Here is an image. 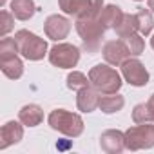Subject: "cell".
<instances>
[{
  "mask_svg": "<svg viewBox=\"0 0 154 154\" xmlns=\"http://www.w3.org/2000/svg\"><path fill=\"white\" fill-rule=\"evenodd\" d=\"M74 29L82 38V47L84 51H87L89 54H94L100 51L102 47V40L105 35V27L98 18H76L74 22Z\"/></svg>",
  "mask_w": 154,
  "mask_h": 154,
  "instance_id": "6da1fadb",
  "label": "cell"
},
{
  "mask_svg": "<svg viewBox=\"0 0 154 154\" xmlns=\"http://www.w3.org/2000/svg\"><path fill=\"white\" fill-rule=\"evenodd\" d=\"M89 82L91 87L96 89L100 94H111L118 93L123 85L120 72L111 67V63H98L89 71Z\"/></svg>",
  "mask_w": 154,
  "mask_h": 154,
  "instance_id": "7a4b0ae2",
  "label": "cell"
},
{
  "mask_svg": "<svg viewBox=\"0 0 154 154\" xmlns=\"http://www.w3.org/2000/svg\"><path fill=\"white\" fill-rule=\"evenodd\" d=\"M47 123L53 131H58L60 134L67 138H78L84 132V120L80 114L65 111V109H54L47 116Z\"/></svg>",
  "mask_w": 154,
  "mask_h": 154,
  "instance_id": "3957f363",
  "label": "cell"
},
{
  "mask_svg": "<svg viewBox=\"0 0 154 154\" xmlns=\"http://www.w3.org/2000/svg\"><path fill=\"white\" fill-rule=\"evenodd\" d=\"M15 42L18 47V53L31 62H38L42 60L47 53V42L40 36H36L35 33L27 31V29H20L15 33Z\"/></svg>",
  "mask_w": 154,
  "mask_h": 154,
  "instance_id": "277c9868",
  "label": "cell"
},
{
  "mask_svg": "<svg viewBox=\"0 0 154 154\" xmlns=\"http://www.w3.org/2000/svg\"><path fill=\"white\" fill-rule=\"evenodd\" d=\"M60 9L74 18H98L103 9V0H58Z\"/></svg>",
  "mask_w": 154,
  "mask_h": 154,
  "instance_id": "5b68a950",
  "label": "cell"
},
{
  "mask_svg": "<svg viewBox=\"0 0 154 154\" xmlns=\"http://www.w3.org/2000/svg\"><path fill=\"white\" fill-rule=\"evenodd\" d=\"M154 147V125L149 123H136L125 131V149L129 150H141Z\"/></svg>",
  "mask_w": 154,
  "mask_h": 154,
  "instance_id": "8992f818",
  "label": "cell"
},
{
  "mask_svg": "<svg viewBox=\"0 0 154 154\" xmlns=\"http://www.w3.org/2000/svg\"><path fill=\"white\" fill-rule=\"evenodd\" d=\"M49 62L58 69H72L80 62V49L74 44H56L49 49Z\"/></svg>",
  "mask_w": 154,
  "mask_h": 154,
  "instance_id": "52a82bcc",
  "label": "cell"
},
{
  "mask_svg": "<svg viewBox=\"0 0 154 154\" xmlns=\"http://www.w3.org/2000/svg\"><path fill=\"white\" fill-rule=\"evenodd\" d=\"M120 67H122V76L127 84H131L134 87H143L149 84V71L138 60V56L127 58Z\"/></svg>",
  "mask_w": 154,
  "mask_h": 154,
  "instance_id": "ba28073f",
  "label": "cell"
},
{
  "mask_svg": "<svg viewBox=\"0 0 154 154\" xmlns=\"http://www.w3.org/2000/svg\"><path fill=\"white\" fill-rule=\"evenodd\" d=\"M45 36L53 42H62L71 31V20L63 15H49L44 22Z\"/></svg>",
  "mask_w": 154,
  "mask_h": 154,
  "instance_id": "9c48e42d",
  "label": "cell"
},
{
  "mask_svg": "<svg viewBox=\"0 0 154 154\" xmlns=\"http://www.w3.org/2000/svg\"><path fill=\"white\" fill-rule=\"evenodd\" d=\"M102 54L105 58L107 63L111 65H122L127 58H131V53H129V47L125 45V42L120 38V40H109L103 44L102 47Z\"/></svg>",
  "mask_w": 154,
  "mask_h": 154,
  "instance_id": "30bf717a",
  "label": "cell"
},
{
  "mask_svg": "<svg viewBox=\"0 0 154 154\" xmlns=\"http://www.w3.org/2000/svg\"><path fill=\"white\" fill-rule=\"evenodd\" d=\"M24 138V123L18 120H9L2 125V129H0V149H8L15 143H18L20 140Z\"/></svg>",
  "mask_w": 154,
  "mask_h": 154,
  "instance_id": "8fae6325",
  "label": "cell"
},
{
  "mask_svg": "<svg viewBox=\"0 0 154 154\" xmlns=\"http://www.w3.org/2000/svg\"><path fill=\"white\" fill-rule=\"evenodd\" d=\"M100 147L107 154H118L125 149V132L118 129H109L103 131L100 136Z\"/></svg>",
  "mask_w": 154,
  "mask_h": 154,
  "instance_id": "7c38bea8",
  "label": "cell"
},
{
  "mask_svg": "<svg viewBox=\"0 0 154 154\" xmlns=\"http://www.w3.org/2000/svg\"><path fill=\"white\" fill-rule=\"evenodd\" d=\"M98 103H100V93L96 89H93L91 85L80 89L78 94H76V107H78V111H82V112L96 111Z\"/></svg>",
  "mask_w": 154,
  "mask_h": 154,
  "instance_id": "4fadbf2b",
  "label": "cell"
},
{
  "mask_svg": "<svg viewBox=\"0 0 154 154\" xmlns=\"http://www.w3.org/2000/svg\"><path fill=\"white\" fill-rule=\"evenodd\" d=\"M18 120L26 125V127H36L44 122V111L40 105L36 103H29V105H24L20 111H18Z\"/></svg>",
  "mask_w": 154,
  "mask_h": 154,
  "instance_id": "5bb4252c",
  "label": "cell"
},
{
  "mask_svg": "<svg viewBox=\"0 0 154 154\" xmlns=\"http://www.w3.org/2000/svg\"><path fill=\"white\" fill-rule=\"evenodd\" d=\"M0 69H2V72L8 76V78L18 80L24 74V62L18 58V54L4 56V58H0Z\"/></svg>",
  "mask_w": 154,
  "mask_h": 154,
  "instance_id": "9a60e30c",
  "label": "cell"
},
{
  "mask_svg": "<svg viewBox=\"0 0 154 154\" xmlns=\"http://www.w3.org/2000/svg\"><path fill=\"white\" fill-rule=\"evenodd\" d=\"M123 15H125V13L122 11L120 6L109 4V6H103V9H102V13H100V22L103 24L105 29H116L118 24L122 22Z\"/></svg>",
  "mask_w": 154,
  "mask_h": 154,
  "instance_id": "2e32d148",
  "label": "cell"
},
{
  "mask_svg": "<svg viewBox=\"0 0 154 154\" xmlns=\"http://www.w3.org/2000/svg\"><path fill=\"white\" fill-rule=\"evenodd\" d=\"M125 105V98L118 93H111V94H100V103L98 109L105 114H114L118 111H122Z\"/></svg>",
  "mask_w": 154,
  "mask_h": 154,
  "instance_id": "e0dca14e",
  "label": "cell"
},
{
  "mask_svg": "<svg viewBox=\"0 0 154 154\" xmlns=\"http://www.w3.org/2000/svg\"><path fill=\"white\" fill-rule=\"evenodd\" d=\"M11 13L15 15V18L22 22L29 20L36 13L35 0H11Z\"/></svg>",
  "mask_w": 154,
  "mask_h": 154,
  "instance_id": "ac0fdd59",
  "label": "cell"
},
{
  "mask_svg": "<svg viewBox=\"0 0 154 154\" xmlns=\"http://www.w3.org/2000/svg\"><path fill=\"white\" fill-rule=\"evenodd\" d=\"M136 20H138V33L141 35V36H147V35H150V31H152V27H154V18H152V13H150V9L147 8H140L136 13Z\"/></svg>",
  "mask_w": 154,
  "mask_h": 154,
  "instance_id": "d6986e66",
  "label": "cell"
},
{
  "mask_svg": "<svg viewBox=\"0 0 154 154\" xmlns=\"http://www.w3.org/2000/svg\"><path fill=\"white\" fill-rule=\"evenodd\" d=\"M118 38H123V36H129L132 33H138V20H136V15H131V13H125L122 22L118 24V27L114 29Z\"/></svg>",
  "mask_w": 154,
  "mask_h": 154,
  "instance_id": "ffe728a7",
  "label": "cell"
},
{
  "mask_svg": "<svg viewBox=\"0 0 154 154\" xmlns=\"http://www.w3.org/2000/svg\"><path fill=\"white\" fill-rule=\"evenodd\" d=\"M132 122L134 123H149V122H154V112H152V109H150V105L147 102L134 105V109H132Z\"/></svg>",
  "mask_w": 154,
  "mask_h": 154,
  "instance_id": "44dd1931",
  "label": "cell"
},
{
  "mask_svg": "<svg viewBox=\"0 0 154 154\" xmlns=\"http://www.w3.org/2000/svg\"><path fill=\"white\" fill-rule=\"evenodd\" d=\"M122 40H123L125 45L129 47L131 56H140V54L145 51V40L141 38L140 33H132V35H129V36H123Z\"/></svg>",
  "mask_w": 154,
  "mask_h": 154,
  "instance_id": "7402d4cb",
  "label": "cell"
},
{
  "mask_svg": "<svg viewBox=\"0 0 154 154\" xmlns=\"http://www.w3.org/2000/svg\"><path fill=\"white\" fill-rule=\"evenodd\" d=\"M87 85H91L89 76H85V74L80 72V71H72V72H69V76H67V89L78 93L80 89H84V87H87Z\"/></svg>",
  "mask_w": 154,
  "mask_h": 154,
  "instance_id": "603a6c76",
  "label": "cell"
},
{
  "mask_svg": "<svg viewBox=\"0 0 154 154\" xmlns=\"http://www.w3.org/2000/svg\"><path fill=\"white\" fill-rule=\"evenodd\" d=\"M13 54H18V47H17L15 36H13V38L4 36L2 40H0V58H4V56H13Z\"/></svg>",
  "mask_w": 154,
  "mask_h": 154,
  "instance_id": "cb8c5ba5",
  "label": "cell"
},
{
  "mask_svg": "<svg viewBox=\"0 0 154 154\" xmlns=\"http://www.w3.org/2000/svg\"><path fill=\"white\" fill-rule=\"evenodd\" d=\"M0 35H2V38L15 27V15L13 13H9V11H6V9H2L0 11Z\"/></svg>",
  "mask_w": 154,
  "mask_h": 154,
  "instance_id": "d4e9b609",
  "label": "cell"
},
{
  "mask_svg": "<svg viewBox=\"0 0 154 154\" xmlns=\"http://www.w3.org/2000/svg\"><path fill=\"white\" fill-rule=\"evenodd\" d=\"M149 105H150V109H152V112H154V94H150V98H149V102H147Z\"/></svg>",
  "mask_w": 154,
  "mask_h": 154,
  "instance_id": "484cf974",
  "label": "cell"
},
{
  "mask_svg": "<svg viewBox=\"0 0 154 154\" xmlns=\"http://www.w3.org/2000/svg\"><path fill=\"white\" fill-rule=\"evenodd\" d=\"M149 9L154 11V0H149Z\"/></svg>",
  "mask_w": 154,
  "mask_h": 154,
  "instance_id": "4316f807",
  "label": "cell"
},
{
  "mask_svg": "<svg viewBox=\"0 0 154 154\" xmlns=\"http://www.w3.org/2000/svg\"><path fill=\"white\" fill-rule=\"evenodd\" d=\"M150 47L154 49V35H152V38H150Z\"/></svg>",
  "mask_w": 154,
  "mask_h": 154,
  "instance_id": "83f0119b",
  "label": "cell"
},
{
  "mask_svg": "<svg viewBox=\"0 0 154 154\" xmlns=\"http://www.w3.org/2000/svg\"><path fill=\"white\" fill-rule=\"evenodd\" d=\"M136 2H141V0H136Z\"/></svg>",
  "mask_w": 154,
  "mask_h": 154,
  "instance_id": "f1b7e54d",
  "label": "cell"
}]
</instances>
